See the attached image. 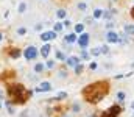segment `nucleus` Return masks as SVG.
I'll return each instance as SVG.
<instances>
[{
	"label": "nucleus",
	"mask_w": 134,
	"mask_h": 117,
	"mask_svg": "<svg viewBox=\"0 0 134 117\" xmlns=\"http://www.w3.org/2000/svg\"><path fill=\"white\" fill-rule=\"evenodd\" d=\"M108 83L106 81H98V83H94V84H89L83 89V95L86 97L87 102L91 103H98L100 100H103L105 94L108 92Z\"/></svg>",
	"instance_id": "1"
},
{
	"label": "nucleus",
	"mask_w": 134,
	"mask_h": 117,
	"mask_svg": "<svg viewBox=\"0 0 134 117\" xmlns=\"http://www.w3.org/2000/svg\"><path fill=\"white\" fill-rule=\"evenodd\" d=\"M8 95L14 102H17V103H23L31 95V91H27L23 84H19L17 83V84H9L8 86Z\"/></svg>",
	"instance_id": "2"
},
{
	"label": "nucleus",
	"mask_w": 134,
	"mask_h": 117,
	"mask_svg": "<svg viewBox=\"0 0 134 117\" xmlns=\"http://www.w3.org/2000/svg\"><path fill=\"white\" fill-rule=\"evenodd\" d=\"M120 106H117V105H112L109 109H106L103 114H101V117H117L119 114H120Z\"/></svg>",
	"instance_id": "3"
},
{
	"label": "nucleus",
	"mask_w": 134,
	"mask_h": 117,
	"mask_svg": "<svg viewBox=\"0 0 134 117\" xmlns=\"http://www.w3.org/2000/svg\"><path fill=\"white\" fill-rule=\"evenodd\" d=\"M23 55H25V58L30 61V59H34V58H36L37 50H36V47H34V45H30V47H27V48H25Z\"/></svg>",
	"instance_id": "4"
},
{
	"label": "nucleus",
	"mask_w": 134,
	"mask_h": 117,
	"mask_svg": "<svg viewBox=\"0 0 134 117\" xmlns=\"http://www.w3.org/2000/svg\"><path fill=\"white\" fill-rule=\"evenodd\" d=\"M87 42H89V34H87V33H83V34L80 36V39H78V44H80V47L84 50V48L87 47Z\"/></svg>",
	"instance_id": "5"
},
{
	"label": "nucleus",
	"mask_w": 134,
	"mask_h": 117,
	"mask_svg": "<svg viewBox=\"0 0 134 117\" xmlns=\"http://www.w3.org/2000/svg\"><path fill=\"white\" fill-rule=\"evenodd\" d=\"M55 38H56V33L55 31H45V33L41 34V39L42 41H50V39H55Z\"/></svg>",
	"instance_id": "6"
},
{
	"label": "nucleus",
	"mask_w": 134,
	"mask_h": 117,
	"mask_svg": "<svg viewBox=\"0 0 134 117\" xmlns=\"http://www.w3.org/2000/svg\"><path fill=\"white\" fill-rule=\"evenodd\" d=\"M50 89H52V84H50L48 81H44V83H41V86H39L36 91H37V92H48Z\"/></svg>",
	"instance_id": "7"
},
{
	"label": "nucleus",
	"mask_w": 134,
	"mask_h": 117,
	"mask_svg": "<svg viewBox=\"0 0 134 117\" xmlns=\"http://www.w3.org/2000/svg\"><path fill=\"white\" fill-rule=\"evenodd\" d=\"M106 38H108V42H119V39H120V36L117 33H114V31H109L106 34Z\"/></svg>",
	"instance_id": "8"
},
{
	"label": "nucleus",
	"mask_w": 134,
	"mask_h": 117,
	"mask_svg": "<svg viewBox=\"0 0 134 117\" xmlns=\"http://www.w3.org/2000/svg\"><path fill=\"white\" fill-rule=\"evenodd\" d=\"M80 64V58L78 56H70V58H67V66H78Z\"/></svg>",
	"instance_id": "9"
},
{
	"label": "nucleus",
	"mask_w": 134,
	"mask_h": 117,
	"mask_svg": "<svg viewBox=\"0 0 134 117\" xmlns=\"http://www.w3.org/2000/svg\"><path fill=\"white\" fill-rule=\"evenodd\" d=\"M50 48H52V45H50V44H45V45L41 48V55H42V58H47V56H48Z\"/></svg>",
	"instance_id": "10"
},
{
	"label": "nucleus",
	"mask_w": 134,
	"mask_h": 117,
	"mask_svg": "<svg viewBox=\"0 0 134 117\" xmlns=\"http://www.w3.org/2000/svg\"><path fill=\"white\" fill-rule=\"evenodd\" d=\"M64 41H66V42H69V44H72V42H75V41H76V34H75V33H70V34H67V36L64 38Z\"/></svg>",
	"instance_id": "11"
},
{
	"label": "nucleus",
	"mask_w": 134,
	"mask_h": 117,
	"mask_svg": "<svg viewBox=\"0 0 134 117\" xmlns=\"http://www.w3.org/2000/svg\"><path fill=\"white\" fill-rule=\"evenodd\" d=\"M9 55H11V58L16 59V58L20 56V50H19V48H11V50H9Z\"/></svg>",
	"instance_id": "12"
},
{
	"label": "nucleus",
	"mask_w": 134,
	"mask_h": 117,
	"mask_svg": "<svg viewBox=\"0 0 134 117\" xmlns=\"http://www.w3.org/2000/svg\"><path fill=\"white\" fill-rule=\"evenodd\" d=\"M44 69H45V66H44L42 63H37V64L34 66V72H36V73H41V72H44Z\"/></svg>",
	"instance_id": "13"
},
{
	"label": "nucleus",
	"mask_w": 134,
	"mask_h": 117,
	"mask_svg": "<svg viewBox=\"0 0 134 117\" xmlns=\"http://www.w3.org/2000/svg\"><path fill=\"white\" fill-rule=\"evenodd\" d=\"M125 31H126V34H134V27L133 25H125Z\"/></svg>",
	"instance_id": "14"
},
{
	"label": "nucleus",
	"mask_w": 134,
	"mask_h": 117,
	"mask_svg": "<svg viewBox=\"0 0 134 117\" xmlns=\"http://www.w3.org/2000/svg\"><path fill=\"white\" fill-rule=\"evenodd\" d=\"M98 17H103V9H95L94 11V19H98Z\"/></svg>",
	"instance_id": "15"
},
{
	"label": "nucleus",
	"mask_w": 134,
	"mask_h": 117,
	"mask_svg": "<svg viewBox=\"0 0 134 117\" xmlns=\"http://www.w3.org/2000/svg\"><path fill=\"white\" fill-rule=\"evenodd\" d=\"M83 30H84V25H83V23L75 25V33H83Z\"/></svg>",
	"instance_id": "16"
},
{
	"label": "nucleus",
	"mask_w": 134,
	"mask_h": 117,
	"mask_svg": "<svg viewBox=\"0 0 134 117\" xmlns=\"http://www.w3.org/2000/svg\"><path fill=\"white\" fill-rule=\"evenodd\" d=\"M61 30H62V25L56 22V23H55V27H53V31H55V33H59Z\"/></svg>",
	"instance_id": "17"
},
{
	"label": "nucleus",
	"mask_w": 134,
	"mask_h": 117,
	"mask_svg": "<svg viewBox=\"0 0 134 117\" xmlns=\"http://www.w3.org/2000/svg\"><path fill=\"white\" fill-rule=\"evenodd\" d=\"M56 16H58L59 19H64V17H66V9H59V11L56 13Z\"/></svg>",
	"instance_id": "18"
},
{
	"label": "nucleus",
	"mask_w": 134,
	"mask_h": 117,
	"mask_svg": "<svg viewBox=\"0 0 134 117\" xmlns=\"http://www.w3.org/2000/svg\"><path fill=\"white\" fill-rule=\"evenodd\" d=\"M56 56H58L61 61H67V58L64 56V53H62V52H56Z\"/></svg>",
	"instance_id": "19"
},
{
	"label": "nucleus",
	"mask_w": 134,
	"mask_h": 117,
	"mask_svg": "<svg viewBox=\"0 0 134 117\" xmlns=\"http://www.w3.org/2000/svg\"><path fill=\"white\" fill-rule=\"evenodd\" d=\"M25 9H27V3H23V2H22V3L19 5V13H23Z\"/></svg>",
	"instance_id": "20"
},
{
	"label": "nucleus",
	"mask_w": 134,
	"mask_h": 117,
	"mask_svg": "<svg viewBox=\"0 0 134 117\" xmlns=\"http://www.w3.org/2000/svg\"><path fill=\"white\" fill-rule=\"evenodd\" d=\"M100 53H101L100 48H92V50H91V55H94V56H97V55H100Z\"/></svg>",
	"instance_id": "21"
},
{
	"label": "nucleus",
	"mask_w": 134,
	"mask_h": 117,
	"mask_svg": "<svg viewBox=\"0 0 134 117\" xmlns=\"http://www.w3.org/2000/svg\"><path fill=\"white\" fill-rule=\"evenodd\" d=\"M81 72H83V66H81V64H78V66H75V73H78V75H80Z\"/></svg>",
	"instance_id": "22"
},
{
	"label": "nucleus",
	"mask_w": 134,
	"mask_h": 117,
	"mask_svg": "<svg viewBox=\"0 0 134 117\" xmlns=\"http://www.w3.org/2000/svg\"><path fill=\"white\" fill-rule=\"evenodd\" d=\"M66 97H67V92H59L56 98H59V100H62V98H66Z\"/></svg>",
	"instance_id": "23"
},
{
	"label": "nucleus",
	"mask_w": 134,
	"mask_h": 117,
	"mask_svg": "<svg viewBox=\"0 0 134 117\" xmlns=\"http://www.w3.org/2000/svg\"><path fill=\"white\" fill-rule=\"evenodd\" d=\"M117 98H119L120 102H123V100H125V92H119V94H117Z\"/></svg>",
	"instance_id": "24"
},
{
	"label": "nucleus",
	"mask_w": 134,
	"mask_h": 117,
	"mask_svg": "<svg viewBox=\"0 0 134 117\" xmlns=\"http://www.w3.org/2000/svg\"><path fill=\"white\" fill-rule=\"evenodd\" d=\"M86 8H87V6H86V3H83V2H81V3L78 5V9H81V11H84Z\"/></svg>",
	"instance_id": "25"
},
{
	"label": "nucleus",
	"mask_w": 134,
	"mask_h": 117,
	"mask_svg": "<svg viewBox=\"0 0 134 117\" xmlns=\"http://www.w3.org/2000/svg\"><path fill=\"white\" fill-rule=\"evenodd\" d=\"M112 16V11H106V13H103V17L105 19H108V17H111Z\"/></svg>",
	"instance_id": "26"
},
{
	"label": "nucleus",
	"mask_w": 134,
	"mask_h": 117,
	"mask_svg": "<svg viewBox=\"0 0 134 117\" xmlns=\"http://www.w3.org/2000/svg\"><path fill=\"white\" fill-rule=\"evenodd\" d=\"M25 33H27L25 28H19V30H17V34H25Z\"/></svg>",
	"instance_id": "27"
},
{
	"label": "nucleus",
	"mask_w": 134,
	"mask_h": 117,
	"mask_svg": "<svg viewBox=\"0 0 134 117\" xmlns=\"http://www.w3.org/2000/svg\"><path fill=\"white\" fill-rule=\"evenodd\" d=\"M100 50H101V53H108V52H109V48H108V45H105V47H101Z\"/></svg>",
	"instance_id": "28"
},
{
	"label": "nucleus",
	"mask_w": 134,
	"mask_h": 117,
	"mask_svg": "<svg viewBox=\"0 0 134 117\" xmlns=\"http://www.w3.org/2000/svg\"><path fill=\"white\" fill-rule=\"evenodd\" d=\"M89 67H91V70H95V69H97V63H91Z\"/></svg>",
	"instance_id": "29"
},
{
	"label": "nucleus",
	"mask_w": 134,
	"mask_h": 117,
	"mask_svg": "<svg viewBox=\"0 0 134 117\" xmlns=\"http://www.w3.org/2000/svg\"><path fill=\"white\" fill-rule=\"evenodd\" d=\"M53 66H55V61H48V63H47V67H50V69H52Z\"/></svg>",
	"instance_id": "30"
},
{
	"label": "nucleus",
	"mask_w": 134,
	"mask_h": 117,
	"mask_svg": "<svg viewBox=\"0 0 134 117\" xmlns=\"http://www.w3.org/2000/svg\"><path fill=\"white\" fill-rule=\"evenodd\" d=\"M81 56H83L84 59H87V58H89V53H86V52H83V53H81Z\"/></svg>",
	"instance_id": "31"
},
{
	"label": "nucleus",
	"mask_w": 134,
	"mask_h": 117,
	"mask_svg": "<svg viewBox=\"0 0 134 117\" xmlns=\"http://www.w3.org/2000/svg\"><path fill=\"white\" fill-rule=\"evenodd\" d=\"M131 17H133V19H134V8H133V9H131Z\"/></svg>",
	"instance_id": "32"
},
{
	"label": "nucleus",
	"mask_w": 134,
	"mask_h": 117,
	"mask_svg": "<svg viewBox=\"0 0 134 117\" xmlns=\"http://www.w3.org/2000/svg\"><path fill=\"white\" fill-rule=\"evenodd\" d=\"M131 109H134V102L131 103Z\"/></svg>",
	"instance_id": "33"
},
{
	"label": "nucleus",
	"mask_w": 134,
	"mask_h": 117,
	"mask_svg": "<svg viewBox=\"0 0 134 117\" xmlns=\"http://www.w3.org/2000/svg\"><path fill=\"white\" fill-rule=\"evenodd\" d=\"M2 38H3V36H2V33H0V41H2Z\"/></svg>",
	"instance_id": "34"
},
{
	"label": "nucleus",
	"mask_w": 134,
	"mask_h": 117,
	"mask_svg": "<svg viewBox=\"0 0 134 117\" xmlns=\"http://www.w3.org/2000/svg\"><path fill=\"white\" fill-rule=\"evenodd\" d=\"M0 108H2V102H0Z\"/></svg>",
	"instance_id": "35"
},
{
	"label": "nucleus",
	"mask_w": 134,
	"mask_h": 117,
	"mask_svg": "<svg viewBox=\"0 0 134 117\" xmlns=\"http://www.w3.org/2000/svg\"><path fill=\"white\" fill-rule=\"evenodd\" d=\"M89 117H95V116H89Z\"/></svg>",
	"instance_id": "36"
},
{
	"label": "nucleus",
	"mask_w": 134,
	"mask_h": 117,
	"mask_svg": "<svg viewBox=\"0 0 134 117\" xmlns=\"http://www.w3.org/2000/svg\"><path fill=\"white\" fill-rule=\"evenodd\" d=\"M133 117H134V114H133Z\"/></svg>",
	"instance_id": "37"
}]
</instances>
